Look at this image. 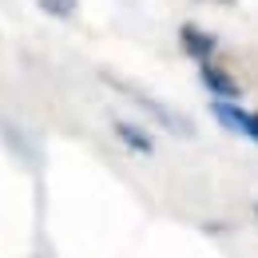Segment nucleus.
<instances>
[{"instance_id":"nucleus-1","label":"nucleus","mask_w":258,"mask_h":258,"mask_svg":"<svg viewBox=\"0 0 258 258\" xmlns=\"http://www.w3.org/2000/svg\"><path fill=\"white\" fill-rule=\"evenodd\" d=\"M211 111H215V119H219L226 131H238V135H246L250 143H258V111L238 107V99H215Z\"/></svg>"},{"instance_id":"nucleus-2","label":"nucleus","mask_w":258,"mask_h":258,"mask_svg":"<svg viewBox=\"0 0 258 258\" xmlns=\"http://www.w3.org/2000/svg\"><path fill=\"white\" fill-rule=\"evenodd\" d=\"M199 76H203V88H207L215 99H238V96H242V84H238L226 68L211 64V60H207V64H199Z\"/></svg>"},{"instance_id":"nucleus-3","label":"nucleus","mask_w":258,"mask_h":258,"mask_svg":"<svg viewBox=\"0 0 258 258\" xmlns=\"http://www.w3.org/2000/svg\"><path fill=\"white\" fill-rule=\"evenodd\" d=\"M179 44H183V52L195 56L199 64H207V60L215 56V36L203 32V28H195V24H183V28H179Z\"/></svg>"},{"instance_id":"nucleus-4","label":"nucleus","mask_w":258,"mask_h":258,"mask_svg":"<svg viewBox=\"0 0 258 258\" xmlns=\"http://www.w3.org/2000/svg\"><path fill=\"white\" fill-rule=\"evenodd\" d=\"M111 127H115L119 143H123L127 151H135V155H151V151H155L151 135H147V131H139L135 123H127V119H111Z\"/></svg>"},{"instance_id":"nucleus-5","label":"nucleus","mask_w":258,"mask_h":258,"mask_svg":"<svg viewBox=\"0 0 258 258\" xmlns=\"http://www.w3.org/2000/svg\"><path fill=\"white\" fill-rule=\"evenodd\" d=\"M48 16H60V20H68L72 12H76V0H36Z\"/></svg>"},{"instance_id":"nucleus-6","label":"nucleus","mask_w":258,"mask_h":258,"mask_svg":"<svg viewBox=\"0 0 258 258\" xmlns=\"http://www.w3.org/2000/svg\"><path fill=\"white\" fill-rule=\"evenodd\" d=\"M254 219H258V203H254Z\"/></svg>"},{"instance_id":"nucleus-7","label":"nucleus","mask_w":258,"mask_h":258,"mask_svg":"<svg viewBox=\"0 0 258 258\" xmlns=\"http://www.w3.org/2000/svg\"><path fill=\"white\" fill-rule=\"evenodd\" d=\"M223 4H230V0H223Z\"/></svg>"}]
</instances>
